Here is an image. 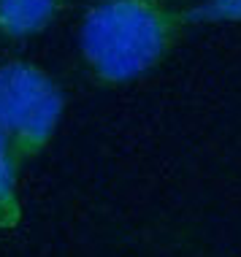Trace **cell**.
Segmentation results:
<instances>
[{
	"label": "cell",
	"instance_id": "1",
	"mask_svg": "<svg viewBox=\"0 0 241 257\" xmlns=\"http://www.w3.org/2000/svg\"><path fill=\"white\" fill-rule=\"evenodd\" d=\"M182 0H95L79 22V54L100 87L152 73L190 30Z\"/></svg>",
	"mask_w": 241,
	"mask_h": 257
},
{
	"label": "cell",
	"instance_id": "2",
	"mask_svg": "<svg viewBox=\"0 0 241 257\" xmlns=\"http://www.w3.org/2000/svg\"><path fill=\"white\" fill-rule=\"evenodd\" d=\"M65 114V92L52 73L27 60L0 62V130L27 165L57 136Z\"/></svg>",
	"mask_w": 241,
	"mask_h": 257
},
{
	"label": "cell",
	"instance_id": "3",
	"mask_svg": "<svg viewBox=\"0 0 241 257\" xmlns=\"http://www.w3.org/2000/svg\"><path fill=\"white\" fill-rule=\"evenodd\" d=\"M68 0H0V36L25 41L41 36L57 22Z\"/></svg>",
	"mask_w": 241,
	"mask_h": 257
},
{
	"label": "cell",
	"instance_id": "4",
	"mask_svg": "<svg viewBox=\"0 0 241 257\" xmlns=\"http://www.w3.org/2000/svg\"><path fill=\"white\" fill-rule=\"evenodd\" d=\"M19 173H22V163L0 130V230H17L22 225Z\"/></svg>",
	"mask_w": 241,
	"mask_h": 257
},
{
	"label": "cell",
	"instance_id": "5",
	"mask_svg": "<svg viewBox=\"0 0 241 257\" xmlns=\"http://www.w3.org/2000/svg\"><path fill=\"white\" fill-rule=\"evenodd\" d=\"M187 17L190 25H241V0H198Z\"/></svg>",
	"mask_w": 241,
	"mask_h": 257
}]
</instances>
